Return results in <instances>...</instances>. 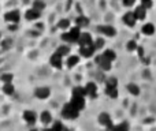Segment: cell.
Here are the masks:
<instances>
[{
	"mask_svg": "<svg viewBox=\"0 0 156 131\" xmlns=\"http://www.w3.org/2000/svg\"><path fill=\"white\" fill-rule=\"evenodd\" d=\"M23 119L27 122L29 124L36 123V119H37V115H36L33 111H25L23 112Z\"/></svg>",
	"mask_w": 156,
	"mask_h": 131,
	"instance_id": "obj_16",
	"label": "cell"
},
{
	"mask_svg": "<svg viewBox=\"0 0 156 131\" xmlns=\"http://www.w3.org/2000/svg\"><path fill=\"white\" fill-rule=\"evenodd\" d=\"M141 30H143V33H144L145 36H152V34L155 33V26H154L152 23H145V25L143 26V29H141Z\"/></svg>",
	"mask_w": 156,
	"mask_h": 131,
	"instance_id": "obj_18",
	"label": "cell"
},
{
	"mask_svg": "<svg viewBox=\"0 0 156 131\" xmlns=\"http://www.w3.org/2000/svg\"><path fill=\"white\" fill-rule=\"evenodd\" d=\"M137 51H138V56L143 57L144 56V49L141 48V47H137Z\"/></svg>",
	"mask_w": 156,
	"mask_h": 131,
	"instance_id": "obj_36",
	"label": "cell"
},
{
	"mask_svg": "<svg viewBox=\"0 0 156 131\" xmlns=\"http://www.w3.org/2000/svg\"><path fill=\"white\" fill-rule=\"evenodd\" d=\"M96 63L100 66V68L101 70H104V71H110L111 70V63L112 62H110V60L105 59L103 55H100V56L96 57Z\"/></svg>",
	"mask_w": 156,
	"mask_h": 131,
	"instance_id": "obj_5",
	"label": "cell"
},
{
	"mask_svg": "<svg viewBox=\"0 0 156 131\" xmlns=\"http://www.w3.org/2000/svg\"><path fill=\"white\" fill-rule=\"evenodd\" d=\"M97 30H99L100 33H103L104 36H108V37H114V36L116 34L115 27H112V26H99Z\"/></svg>",
	"mask_w": 156,
	"mask_h": 131,
	"instance_id": "obj_13",
	"label": "cell"
},
{
	"mask_svg": "<svg viewBox=\"0 0 156 131\" xmlns=\"http://www.w3.org/2000/svg\"><path fill=\"white\" fill-rule=\"evenodd\" d=\"M58 53L62 55V56H67L69 53H70V48L69 47H60V48H58Z\"/></svg>",
	"mask_w": 156,
	"mask_h": 131,
	"instance_id": "obj_27",
	"label": "cell"
},
{
	"mask_svg": "<svg viewBox=\"0 0 156 131\" xmlns=\"http://www.w3.org/2000/svg\"><path fill=\"white\" fill-rule=\"evenodd\" d=\"M93 47H94L96 49L103 48V47H104V40H103V38H97V40L93 43Z\"/></svg>",
	"mask_w": 156,
	"mask_h": 131,
	"instance_id": "obj_31",
	"label": "cell"
},
{
	"mask_svg": "<svg viewBox=\"0 0 156 131\" xmlns=\"http://www.w3.org/2000/svg\"><path fill=\"white\" fill-rule=\"evenodd\" d=\"M110 130L111 131H129V124L126 122H123V123H119L116 126H112Z\"/></svg>",
	"mask_w": 156,
	"mask_h": 131,
	"instance_id": "obj_20",
	"label": "cell"
},
{
	"mask_svg": "<svg viewBox=\"0 0 156 131\" xmlns=\"http://www.w3.org/2000/svg\"><path fill=\"white\" fill-rule=\"evenodd\" d=\"M4 19L7 22H10V23H18L19 19H21V14H19V11H16V10L8 11V12L4 15Z\"/></svg>",
	"mask_w": 156,
	"mask_h": 131,
	"instance_id": "obj_3",
	"label": "cell"
},
{
	"mask_svg": "<svg viewBox=\"0 0 156 131\" xmlns=\"http://www.w3.org/2000/svg\"><path fill=\"white\" fill-rule=\"evenodd\" d=\"M58 26H59L60 29H67V27L70 26V21H69V19H60Z\"/></svg>",
	"mask_w": 156,
	"mask_h": 131,
	"instance_id": "obj_28",
	"label": "cell"
},
{
	"mask_svg": "<svg viewBox=\"0 0 156 131\" xmlns=\"http://www.w3.org/2000/svg\"><path fill=\"white\" fill-rule=\"evenodd\" d=\"M143 2V5L145 8H149V7H152V0H141Z\"/></svg>",
	"mask_w": 156,
	"mask_h": 131,
	"instance_id": "obj_35",
	"label": "cell"
},
{
	"mask_svg": "<svg viewBox=\"0 0 156 131\" xmlns=\"http://www.w3.org/2000/svg\"><path fill=\"white\" fill-rule=\"evenodd\" d=\"M44 7H45V4H44L43 2H34V4H33V8H36V10H38V11H41Z\"/></svg>",
	"mask_w": 156,
	"mask_h": 131,
	"instance_id": "obj_32",
	"label": "cell"
},
{
	"mask_svg": "<svg viewBox=\"0 0 156 131\" xmlns=\"http://www.w3.org/2000/svg\"><path fill=\"white\" fill-rule=\"evenodd\" d=\"M116 83L118 82H116L115 78H110V79L107 81V86H116Z\"/></svg>",
	"mask_w": 156,
	"mask_h": 131,
	"instance_id": "obj_34",
	"label": "cell"
},
{
	"mask_svg": "<svg viewBox=\"0 0 156 131\" xmlns=\"http://www.w3.org/2000/svg\"><path fill=\"white\" fill-rule=\"evenodd\" d=\"M105 94L111 98H116L118 97V89L116 86H105Z\"/></svg>",
	"mask_w": 156,
	"mask_h": 131,
	"instance_id": "obj_17",
	"label": "cell"
},
{
	"mask_svg": "<svg viewBox=\"0 0 156 131\" xmlns=\"http://www.w3.org/2000/svg\"><path fill=\"white\" fill-rule=\"evenodd\" d=\"M12 74H3L2 75V81L4 83H10V82H12Z\"/></svg>",
	"mask_w": 156,
	"mask_h": 131,
	"instance_id": "obj_29",
	"label": "cell"
},
{
	"mask_svg": "<svg viewBox=\"0 0 156 131\" xmlns=\"http://www.w3.org/2000/svg\"><path fill=\"white\" fill-rule=\"evenodd\" d=\"M99 123L103 124V126L111 129L112 127V122H111V116L108 113H100L99 115Z\"/></svg>",
	"mask_w": 156,
	"mask_h": 131,
	"instance_id": "obj_11",
	"label": "cell"
},
{
	"mask_svg": "<svg viewBox=\"0 0 156 131\" xmlns=\"http://www.w3.org/2000/svg\"><path fill=\"white\" fill-rule=\"evenodd\" d=\"M126 48H127V51H136L137 49V44H136V41H133V40H130L129 43H127V45H126Z\"/></svg>",
	"mask_w": 156,
	"mask_h": 131,
	"instance_id": "obj_30",
	"label": "cell"
},
{
	"mask_svg": "<svg viewBox=\"0 0 156 131\" xmlns=\"http://www.w3.org/2000/svg\"><path fill=\"white\" fill-rule=\"evenodd\" d=\"M40 11L36 10V8H30V10L26 11V14H25V18L29 19V21H34V19H38L40 18Z\"/></svg>",
	"mask_w": 156,
	"mask_h": 131,
	"instance_id": "obj_15",
	"label": "cell"
},
{
	"mask_svg": "<svg viewBox=\"0 0 156 131\" xmlns=\"http://www.w3.org/2000/svg\"><path fill=\"white\" fill-rule=\"evenodd\" d=\"M94 51H96V48L93 47V44H90V45H82V47H80V53L82 55L83 57L93 56Z\"/></svg>",
	"mask_w": 156,
	"mask_h": 131,
	"instance_id": "obj_8",
	"label": "cell"
},
{
	"mask_svg": "<svg viewBox=\"0 0 156 131\" xmlns=\"http://www.w3.org/2000/svg\"><path fill=\"white\" fill-rule=\"evenodd\" d=\"M32 131H36V130H32Z\"/></svg>",
	"mask_w": 156,
	"mask_h": 131,
	"instance_id": "obj_38",
	"label": "cell"
},
{
	"mask_svg": "<svg viewBox=\"0 0 156 131\" xmlns=\"http://www.w3.org/2000/svg\"><path fill=\"white\" fill-rule=\"evenodd\" d=\"M0 38H2V34H0Z\"/></svg>",
	"mask_w": 156,
	"mask_h": 131,
	"instance_id": "obj_37",
	"label": "cell"
},
{
	"mask_svg": "<svg viewBox=\"0 0 156 131\" xmlns=\"http://www.w3.org/2000/svg\"><path fill=\"white\" fill-rule=\"evenodd\" d=\"M77 43L80 44V47L90 45V44H93V40H92V36L89 34V33H81V36H80V38H78Z\"/></svg>",
	"mask_w": 156,
	"mask_h": 131,
	"instance_id": "obj_9",
	"label": "cell"
},
{
	"mask_svg": "<svg viewBox=\"0 0 156 131\" xmlns=\"http://www.w3.org/2000/svg\"><path fill=\"white\" fill-rule=\"evenodd\" d=\"M71 104H73L74 108H77L78 111H82L83 108H85V97H81V96H73V98H71Z\"/></svg>",
	"mask_w": 156,
	"mask_h": 131,
	"instance_id": "obj_4",
	"label": "cell"
},
{
	"mask_svg": "<svg viewBox=\"0 0 156 131\" xmlns=\"http://www.w3.org/2000/svg\"><path fill=\"white\" fill-rule=\"evenodd\" d=\"M127 90H129V93L133 94V96H138V94H140V88H138L136 83H129V85H127Z\"/></svg>",
	"mask_w": 156,
	"mask_h": 131,
	"instance_id": "obj_21",
	"label": "cell"
},
{
	"mask_svg": "<svg viewBox=\"0 0 156 131\" xmlns=\"http://www.w3.org/2000/svg\"><path fill=\"white\" fill-rule=\"evenodd\" d=\"M40 119H41V122H43L44 124H47V123H51V122H52V116H51V113H49L48 111H44V112L41 113Z\"/></svg>",
	"mask_w": 156,
	"mask_h": 131,
	"instance_id": "obj_23",
	"label": "cell"
},
{
	"mask_svg": "<svg viewBox=\"0 0 156 131\" xmlns=\"http://www.w3.org/2000/svg\"><path fill=\"white\" fill-rule=\"evenodd\" d=\"M76 22H77L78 27H86L89 25V19L86 18V16H78L76 19Z\"/></svg>",
	"mask_w": 156,
	"mask_h": 131,
	"instance_id": "obj_22",
	"label": "cell"
},
{
	"mask_svg": "<svg viewBox=\"0 0 156 131\" xmlns=\"http://www.w3.org/2000/svg\"><path fill=\"white\" fill-rule=\"evenodd\" d=\"M34 94L38 100H47L49 97V94H51V91H49L48 88H38V89H36Z\"/></svg>",
	"mask_w": 156,
	"mask_h": 131,
	"instance_id": "obj_10",
	"label": "cell"
},
{
	"mask_svg": "<svg viewBox=\"0 0 156 131\" xmlns=\"http://www.w3.org/2000/svg\"><path fill=\"white\" fill-rule=\"evenodd\" d=\"M103 56H104L105 59H108L110 62H114V60L116 59V53H115V51H112V49H105V51L103 52Z\"/></svg>",
	"mask_w": 156,
	"mask_h": 131,
	"instance_id": "obj_19",
	"label": "cell"
},
{
	"mask_svg": "<svg viewBox=\"0 0 156 131\" xmlns=\"http://www.w3.org/2000/svg\"><path fill=\"white\" fill-rule=\"evenodd\" d=\"M136 21H137V18L134 16V14H133V12H126L123 15V22H125V25H126V26L133 27L136 25Z\"/></svg>",
	"mask_w": 156,
	"mask_h": 131,
	"instance_id": "obj_14",
	"label": "cell"
},
{
	"mask_svg": "<svg viewBox=\"0 0 156 131\" xmlns=\"http://www.w3.org/2000/svg\"><path fill=\"white\" fill-rule=\"evenodd\" d=\"M49 63H51V66L55 67V68H62L63 56L62 55H59L58 52H55V53L51 56V59H49Z\"/></svg>",
	"mask_w": 156,
	"mask_h": 131,
	"instance_id": "obj_7",
	"label": "cell"
},
{
	"mask_svg": "<svg viewBox=\"0 0 156 131\" xmlns=\"http://www.w3.org/2000/svg\"><path fill=\"white\" fill-rule=\"evenodd\" d=\"M85 91H86V96L92 97V98H96L97 97V85L94 82H88L85 85Z\"/></svg>",
	"mask_w": 156,
	"mask_h": 131,
	"instance_id": "obj_6",
	"label": "cell"
},
{
	"mask_svg": "<svg viewBox=\"0 0 156 131\" xmlns=\"http://www.w3.org/2000/svg\"><path fill=\"white\" fill-rule=\"evenodd\" d=\"M134 3H136V0H122V4H123L125 7H132Z\"/></svg>",
	"mask_w": 156,
	"mask_h": 131,
	"instance_id": "obj_33",
	"label": "cell"
},
{
	"mask_svg": "<svg viewBox=\"0 0 156 131\" xmlns=\"http://www.w3.org/2000/svg\"><path fill=\"white\" fill-rule=\"evenodd\" d=\"M62 116L65 119H77L78 116H80V111H78L77 108H74L71 102H69V104L63 105V108H62Z\"/></svg>",
	"mask_w": 156,
	"mask_h": 131,
	"instance_id": "obj_1",
	"label": "cell"
},
{
	"mask_svg": "<svg viewBox=\"0 0 156 131\" xmlns=\"http://www.w3.org/2000/svg\"><path fill=\"white\" fill-rule=\"evenodd\" d=\"M78 62H80V57H78V56H74V55H71V56L67 57V66L70 67V68L76 66Z\"/></svg>",
	"mask_w": 156,
	"mask_h": 131,
	"instance_id": "obj_26",
	"label": "cell"
},
{
	"mask_svg": "<svg viewBox=\"0 0 156 131\" xmlns=\"http://www.w3.org/2000/svg\"><path fill=\"white\" fill-rule=\"evenodd\" d=\"M133 14H134V16L137 18V21H143V19H145V16H147V8L141 4L133 11Z\"/></svg>",
	"mask_w": 156,
	"mask_h": 131,
	"instance_id": "obj_12",
	"label": "cell"
},
{
	"mask_svg": "<svg viewBox=\"0 0 156 131\" xmlns=\"http://www.w3.org/2000/svg\"><path fill=\"white\" fill-rule=\"evenodd\" d=\"M3 91H4L5 94H8V96L14 94V85H12V82L4 83V86H3Z\"/></svg>",
	"mask_w": 156,
	"mask_h": 131,
	"instance_id": "obj_24",
	"label": "cell"
},
{
	"mask_svg": "<svg viewBox=\"0 0 156 131\" xmlns=\"http://www.w3.org/2000/svg\"><path fill=\"white\" fill-rule=\"evenodd\" d=\"M73 96H81V97H85V96H86L85 88H81V86H77V88H74V89H73Z\"/></svg>",
	"mask_w": 156,
	"mask_h": 131,
	"instance_id": "obj_25",
	"label": "cell"
},
{
	"mask_svg": "<svg viewBox=\"0 0 156 131\" xmlns=\"http://www.w3.org/2000/svg\"><path fill=\"white\" fill-rule=\"evenodd\" d=\"M81 27H73V29H70V32L69 33H63L62 34V40L66 41V43H77L78 38H80L81 36Z\"/></svg>",
	"mask_w": 156,
	"mask_h": 131,
	"instance_id": "obj_2",
	"label": "cell"
}]
</instances>
